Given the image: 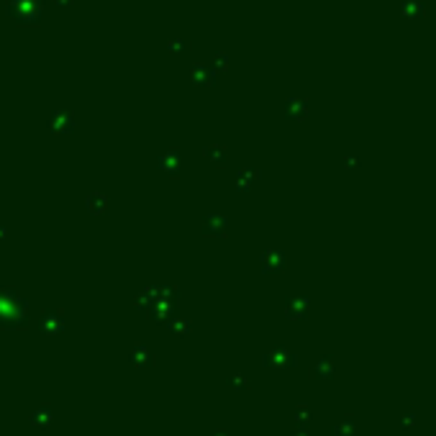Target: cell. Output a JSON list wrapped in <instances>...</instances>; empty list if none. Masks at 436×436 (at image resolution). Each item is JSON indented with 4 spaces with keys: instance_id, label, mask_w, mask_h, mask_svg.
I'll use <instances>...</instances> for the list:
<instances>
[{
    "instance_id": "6da1fadb",
    "label": "cell",
    "mask_w": 436,
    "mask_h": 436,
    "mask_svg": "<svg viewBox=\"0 0 436 436\" xmlns=\"http://www.w3.org/2000/svg\"><path fill=\"white\" fill-rule=\"evenodd\" d=\"M11 13L21 21H34V18H39V3L36 0H11Z\"/></svg>"
}]
</instances>
